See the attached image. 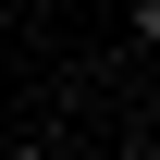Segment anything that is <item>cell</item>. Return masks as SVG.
Segmentation results:
<instances>
[{
  "mask_svg": "<svg viewBox=\"0 0 160 160\" xmlns=\"http://www.w3.org/2000/svg\"><path fill=\"white\" fill-rule=\"evenodd\" d=\"M0 160H62V148H49V136H12V148H0Z\"/></svg>",
  "mask_w": 160,
  "mask_h": 160,
  "instance_id": "6da1fadb",
  "label": "cell"
},
{
  "mask_svg": "<svg viewBox=\"0 0 160 160\" xmlns=\"http://www.w3.org/2000/svg\"><path fill=\"white\" fill-rule=\"evenodd\" d=\"M148 136H160V99H148Z\"/></svg>",
  "mask_w": 160,
  "mask_h": 160,
  "instance_id": "7a4b0ae2",
  "label": "cell"
}]
</instances>
